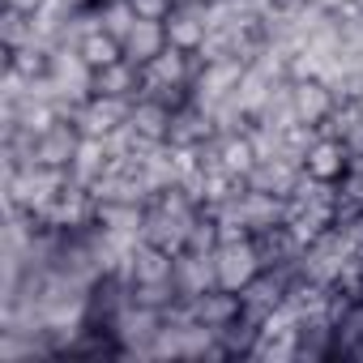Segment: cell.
I'll list each match as a JSON object with an SVG mask.
<instances>
[{"instance_id": "cell-17", "label": "cell", "mask_w": 363, "mask_h": 363, "mask_svg": "<svg viewBox=\"0 0 363 363\" xmlns=\"http://www.w3.org/2000/svg\"><path fill=\"white\" fill-rule=\"evenodd\" d=\"M5 69H13V73H18V77H26V82L48 77V73H52V43L35 39V43H26V48L5 52Z\"/></svg>"}, {"instance_id": "cell-18", "label": "cell", "mask_w": 363, "mask_h": 363, "mask_svg": "<svg viewBox=\"0 0 363 363\" xmlns=\"http://www.w3.org/2000/svg\"><path fill=\"white\" fill-rule=\"evenodd\" d=\"M107 162H111V150H107V141L103 137H82V150H77V158H73V167H69V175L77 179V184H94V179L107 171Z\"/></svg>"}, {"instance_id": "cell-13", "label": "cell", "mask_w": 363, "mask_h": 363, "mask_svg": "<svg viewBox=\"0 0 363 363\" xmlns=\"http://www.w3.org/2000/svg\"><path fill=\"white\" fill-rule=\"evenodd\" d=\"M189 308H193V320H201L206 329H223V325H231V320L244 316V299H240V291H227V286H214V291L197 295Z\"/></svg>"}, {"instance_id": "cell-22", "label": "cell", "mask_w": 363, "mask_h": 363, "mask_svg": "<svg viewBox=\"0 0 363 363\" xmlns=\"http://www.w3.org/2000/svg\"><path fill=\"white\" fill-rule=\"evenodd\" d=\"M133 13L145 18V22H167V13L175 9V0H128Z\"/></svg>"}, {"instance_id": "cell-14", "label": "cell", "mask_w": 363, "mask_h": 363, "mask_svg": "<svg viewBox=\"0 0 363 363\" xmlns=\"http://www.w3.org/2000/svg\"><path fill=\"white\" fill-rule=\"evenodd\" d=\"M171 43H167V26L162 22H145V18H137V26L124 35V56L133 60V65H150L154 56H162Z\"/></svg>"}, {"instance_id": "cell-10", "label": "cell", "mask_w": 363, "mask_h": 363, "mask_svg": "<svg viewBox=\"0 0 363 363\" xmlns=\"http://www.w3.org/2000/svg\"><path fill=\"white\" fill-rule=\"evenodd\" d=\"M197 218H179V214H171V210H162V206H145V223H141V240L145 244H158V248H167V252H184V244H189V227H193Z\"/></svg>"}, {"instance_id": "cell-1", "label": "cell", "mask_w": 363, "mask_h": 363, "mask_svg": "<svg viewBox=\"0 0 363 363\" xmlns=\"http://www.w3.org/2000/svg\"><path fill=\"white\" fill-rule=\"evenodd\" d=\"M65 184H69V171H60V167H18V171H5V206L39 214V210H48L65 193Z\"/></svg>"}, {"instance_id": "cell-7", "label": "cell", "mask_w": 363, "mask_h": 363, "mask_svg": "<svg viewBox=\"0 0 363 363\" xmlns=\"http://www.w3.org/2000/svg\"><path fill=\"white\" fill-rule=\"evenodd\" d=\"M171 282H175V291H179V299H197V295H206V291H214L218 286V269H214V252H175V274H171Z\"/></svg>"}, {"instance_id": "cell-4", "label": "cell", "mask_w": 363, "mask_h": 363, "mask_svg": "<svg viewBox=\"0 0 363 363\" xmlns=\"http://www.w3.org/2000/svg\"><path fill=\"white\" fill-rule=\"evenodd\" d=\"M214 269H218V286H227V291H244V286L265 269V261H261V252H257V240L223 244V248L214 252Z\"/></svg>"}, {"instance_id": "cell-6", "label": "cell", "mask_w": 363, "mask_h": 363, "mask_svg": "<svg viewBox=\"0 0 363 363\" xmlns=\"http://www.w3.org/2000/svg\"><path fill=\"white\" fill-rule=\"evenodd\" d=\"M231 210L248 223L252 235H261V231L286 223V197H282V193H265V189H244V193L231 201Z\"/></svg>"}, {"instance_id": "cell-24", "label": "cell", "mask_w": 363, "mask_h": 363, "mask_svg": "<svg viewBox=\"0 0 363 363\" xmlns=\"http://www.w3.org/2000/svg\"><path fill=\"white\" fill-rule=\"evenodd\" d=\"M5 5H9V9H18V13H30V18H35V13L48 5V0H5Z\"/></svg>"}, {"instance_id": "cell-3", "label": "cell", "mask_w": 363, "mask_h": 363, "mask_svg": "<svg viewBox=\"0 0 363 363\" xmlns=\"http://www.w3.org/2000/svg\"><path fill=\"white\" fill-rule=\"evenodd\" d=\"M133 99H111V94H90L86 103H77L69 111V120L86 133V137H111L120 124H128Z\"/></svg>"}, {"instance_id": "cell-23", "label": "cell", "mask_w": 363, "mask_h": 363, "mask_svg": "<svg viewBox=\"0 0 363 363\" xmlns=\"http://www.w3.org/2000/svg\"><path fill=\"white\" fill-rule=\"evenodd\" d=\"M312 5H320V0H269V9L282 13V18H295V13H303V9H312Z\"/></svg>"}, {"instance_id": "cell-12", "label": "cell", "mask_w": 363, "mask_h": 363, "mask_svg": "<svg viewBox=\"0 0 363 363\" xmlns=\"http://www.w3.org/2000/svg\"><path fill=\"white\" fill-rule=\"evenodd\" d=\"M218 133H214V116L201 107V103H184V107H175L171 111V145H206V141H214Z\"/></svg>"}, {"instance_id": "cell-21", "label": "cell", "mask_w": 363, "mask_h": 363, "mask_svg": "<svg viewBox=\"0 0 363 363\" xmlns=\"http://www.w3.org/2000/svg\"><path fill=\"white\" fill-rule=\"evenodd\" d=\"M39 35H35V18L30 13H18V9H0V48L5 52H13V48H26V43H35Z\"/></svg>"}, {"instance_id": "cell-16", "label": "cell", "mask_w": 363, "mask_h": 363, "mask_svg": "<svg viewBox=\"0 0 363 363\" xmlns=\"http://www.w3.org/2000/svg\"><path fill=\"white\" fill-rule=\"evenodd\" d=\"M171 111H175V107H167V103H158V99H133L128 124H133V133L145 137V141H167V137H171Z\"/></svg>"}, {"instance_id": "cell-2", "label": "cell", "mask_w": 363, "mask_h": 363, "mask_svg": "<svg viewBox=\"0 0 363 363\" xmlns=\"http://www.w3.org/2000/svg\"><path fill=\"white\" fill-rule=\"evenodd\" d=\"M248 60L244 56H223V60H206L193 77V103H201L206 111H214L218 103H227L235 94V86L244 82Z\"/></svg>"}, {"instance_id": "cell-9", "label": "cell", "mask_w": 363, "mask_h": 363, "mask_svg": "<svg viewBox=\"0 0 363 363\" xmlns=\"http://www.w3.org/2000/svg\"><path fill=\"white\" fill-rule=\"evenodd\" d=\"M291 99H295V116L303 124H325L337 107V90L325 82V77H295L291 82Z\"/></svg>"}, {"instance_id": "cell-20", "label": "cell", "mask_w": 363, "mask_h": 363, "mask_svg": "<svg viewBox=\"0 0 363 363\" xmlns=\"http://www.w3.org/2000/svg\"><path fill=\"white\" fill-rule=\"evenodd\" d=\"M77 52L86 56L90 69H107V65L124 60V43H120L111 30H90V35H82V39H77Z\"/></svg>"}, {"instance_id": "cell-5", "label": "cell", "mask_w": 363, "mask_h": 363, "mask_svg": "<svg viewBox=\"0 0 363 363\" xmlns=\"http://www.w3.org/2000/svg\"><path fill=\"white\" fill-rule=\"evenodd\" d=\"M162 26H167V43L175 52H189V56H197L201 43L210 39V13H206L201 0H197V5H175Z\"/></svg>"}, {"instance_id": "cell-11", "label": "cell", "mask_w": 363, "mask_h": 363, "mask_svg": "<svg viewBox=\"0 0 363 363\" xmlns=\"http://www.w3.org/2000/svg\"><path fill=\"white\" fill-rule=\"evenodd\" d=\"M82 128L65 116V120H56L43 137H39V167H60V171H69L73 167V158H77V150H82Z\"/></svg>"}, {"instance_id": "cell-19", "label": "cell", "mask_w": 363, "mask_h": 363, "mask_svg": "<svg viewBox=\"0 0 363 363\" xmlns=\"http://www.w3.org/2000/svg\"><path fill=\"white\" fill-rule=\"evenodd\" d=\"M218 158H223V167L231 171V175H252V167L261 162V154H257V145H252V137L248 133H227V137H218Z\"/></svg>"}, {"instance_id": "cell-15", "label": "cell", "mask_w": 363, "mask_h": 363, "mask_svg": "<svg viewBox=\"0 0 363 363\" xmlns=\"http://www.w3.org/2000/svg\"><path fill=\"white\" fill-rule=\"evenodd\" d=\"M94 94H111V99H137L141 94V65H133L128 56L107 65V69H94Z\"/></svg>"}, {"instance_id": "cell-25", "label": "cell", "mask_w": 363, "mask_h": 363, "mask_svg": "<svg viewBox=\"0 0 363 363\" xmlns=\"http://www.w3.org/2000/svg\"><path fill=\"white\" fill-rule=\"evenodd\" d=\"M175 5H197V0H175Z\"/></svg>"}, {"instance_id": "cell-8", "label": "cell", "mask_w": 363, "mask_h": 363, "mask_svg": "<svg viewBox=\"0 0 363 363\" xmlns=\"http://www.w3.org/2000/svg\"><path fill=\"white\" fill-rule=\"evenodd\" d=\"M346 167H350V145L342 137H329V133H320L303 154V171L312 179H320V184H337L346 175Z\"/></svg>"}]
</instances>
